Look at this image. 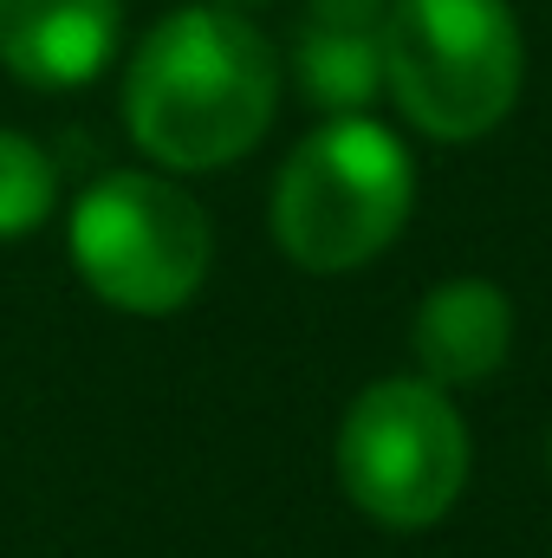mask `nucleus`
<instances>
[{
    "mask_svg": "<svg viewBox=\"0 0 552 558\" xmlns=\"http://www.w3.org/2000/svg\"><path fill=\"white\" fill-rule=\"evenodd\" d=\"M118 0H0V65L33 92H79L118 52Z\"/></svg>",
    "mask_w": 552,
    "mask_h": 558,
    "instance_id": "obj_6",
    "label": "nucleus"
},
{
    "mask_svg": "<svg viewBox=\"0 0 552 558\" xmlns=\"http://www.w3.org/2000/svg\"><path fill=\"white\" fill-rule=\"evenodd\" d=\"M279 65L241 7H176L124 72V124L163 169H221L267 137Z\"/></svg>",
    "mask_w": 552,
    "mask_h": 558,
    "instance_id": "obj_1",
    "label": "nucleus"
},
{
    "mask_svg": "<svg viewBox=\"0 0 552 558\" xmlns=\"http://www.w3.org/2000/svg\"><path fill=\"white\" fill-rule=\"evenodd\" d=\"M416 202V162L397 131L371 124L364 111L319 124L286 156L274 182V234L292 267L305 274H351L377 260Z\"/></svg>",
    "mask_w": 552,
    "mask_h": 558,
    "instance_id": "obj_2",
    "label": "nucleus"
},
{
    "mask_svg": "<svg viewBox=\"0 0 552 558\" xmlns=\"http://www.w3.org/2000/svg\"><path fill=\"white\" fill-rule=\"evenodd\" d=\"M377 46L397 111L435 143L488 137L520 98L527 46L507 0H391Z\"/></svg>",
    "mask_w": 552,
    "mask_h": 558,
    "instance_id": "obj_3",
    "label": "nucleus"
},
{
    "mask_svg": "<svg viewBox=\"0 0 552 558\" xmlns=\"http://www.w3.org/2000/svg\"><path fill=\"white\" fill-rule=\"evenodd\" d=\"M391 13V0H312V26H351V33H377Z\"/></svg>",
    "mask_w": 552,
    "mask_h": 558,
    "instance_id": "obj_10",
    "label": "nucleus"
},
{
    "mask_svg": "<svg viewBox=\"0 0 552 558\" xmlns=\"http://www.w3.org/2000/svg\"><path fill=\"white\" fill-rule=\"evenodd\" d=\"M52 195H59V175L46 149L20 131H0V241L33 234L52 215Z\"/></svg>",
    "mask_w": 552,
    "mask_h": 558,
    "instance_id": "obj_9",
    "label": "nucleus"
},
{
    "mask_svg": "<svg viewBox=\"0 0 552 558\" xmlns=\"http://www.w3.org/2000/svg\"><path fill=\"white\" fill-rule=\"evenodd\" d=\"M292 78H299V92H305L312 105L351 118V111H364V105L384 92V46H377V33L312 26V20H305V33H299V46H292Z\"/></svg>",
    "mask_w": 552,
    "mask_h": 558,
    "instance_id": "obj_8",
    "label": "nucleus"
},
{
    "mask_svg": "<svg viewBox=\"0 0 552 558\" xmlns=\"http://www.w3.org/2000/svg\"><path fill=\"white\" fill-rule=\"evenodd\" d=\"M338 481L377 526H435L468 487V428L429 377L371 384L338 428Z\"/></svg>",
    "mask_w": 552,
    "mask_h": 558,
    "instance_id": "obj_5",
    "label": "nucleus"
},
{
    "mask_svg": "<svg viewBox=\"0 0 552 558\" xmlns=\"http://www.w3.org/2000/svg\"><path fill=\"white\" fill-rule=\"evenodd\" d=\"M208 215L189 189L143 175V169H118L105 182H92L72 208V260L85 286L137 318H163L182 312L202 279H208Z\"/></svg>",
    "mask_w": 552,
    "mask_h": 558,
    "instance_id": "obj_4",
    "label": "nucleus"
},
{
    "mask_svg": "<svg viewBox=\"0 0 552 558\" xmlns=\"http://www.w3.org/2000/svg\"><path fill=\"white\" fill-rule=\"evenodd\" d=\"M410 351L435 390L488 384L514 351V305L488 279H448L422 299L410 325Z\"/></svg>",
    "mask_w": 552,
    "mask_h": 558,
    "instance_id": "obj_7",
    "label": "nucleus"
},
{
    "mask_svg": "<svg viewBox=\"0 0 552 558\" xmlns=\"http://www.w3.org/2000/svg\"><path fill=\"white\" fill-rule=\"evenodd\" d=\"M547 461H552V441H547Z\"/></svg>",
    "mask_w": 552,
    "mask_h": 558,
    "instance_id": "obj_11",
    "label": "nucleus"
}]
</instances>
